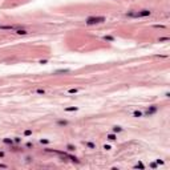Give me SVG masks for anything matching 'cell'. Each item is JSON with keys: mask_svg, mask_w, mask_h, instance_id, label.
Returning <instances> with one entry per match:
<instances>
[{"mask_svg": "<svg viewBox=\"0 0 170 170\" xmlns=\"http://www.w3.org/2000/svg\"><path fill=\"white\" fill-rule=\"evenodd\" d=\"M152 15V11L150 9H140V11H128L125 16L129 17V19H142V17H147Z\"/></svg>", "mask_w": 170, "mask_h": 170, "instance_id": "obj_1", "label": "cell"}, {"mask_svg": "<svg viewBox=\"0 0 170 170\" xmlns=\"http://www.w3.org/2000/svg\"><path fill=\"white\" fill-rule=\"evenodd\" d=\"M106 21L105 16H89L85 19V24L87 25H97V24H102Z\"/></svg>", "mask_w": 170, "mask_h": 170, "instance_id": "obj_2", "label": "cell"}, {"mask_svg": "<svg viewBox=\"0 0 170 170\" xmlns=\"http://www.w3.org/2000/svg\"><path fill=\"white\" fill-rule=\"evenodd\" d=\"M158 105H150V106H147L146 108V110L143 112V117H152V116H154V114L158 112Z\"/></svg>", "mask_w": 170, "mask_h": 170, "instance_id": "obj_3", "label": "cell"}, {"mask_svg": "<svg viewBox=\"0 0 170 170\" xmlns=\"http://www.w3.org/2000/svg\"><path fill=\"white\" fill-rule=\"evenodd\" d=\"M19 28H24L23 25H20V24H16V25H3V24H0V31H16L19 29Z\"/></svg>", "mask_w": 170, "mask_h": 170, "instance_id": "obj_4", "label": "cell"}, {"mask_svg": "<svg viewBox=\"0 0 170 170\" xmlns=\"http://www.w3.org/2000/svg\"><path fill=\"white\" fill-rule=\"evenodd\" d=\"M55 124H56V126H59V128H65V126H68V125H69V121H68V120H64V118H57Z\"/></svg>", "mask_w": 170, "mask_h": 170, "instance_id": "obj_5", "label": "cell"}, {"mask_svg": "<svg viewBox=\"0 0 170 170\" xmlns=\"http://www.w3.org/2000/svg\"><path fill=\"white\" fill-rule=\"evenodd\" d=\"M14 33L17 35V36H27V35H28V31L25 29V28H19V29L14 31Z\"/></svg>", "mask_w": 170, "mask_h": 170, "instance_id": "obj_6", "label": "cell"}, {"mask_svg": "<svg viewBox=\"0 0 170 170\" xmlns=\"http://www.w3.org/2000/svg\"><path fill=\"white\" fill-rule=\"evenodd\" d=\"M9 150L11 152H23V147L20 146V145H16V143H14V145H11L9 146Z\"/></svg>", "mask_w": 170, "mask_h": 170, "instance_id": "obj_7", "label": "cell"}, {"mask_svg": "<svg viewBox=\"0 0 170 170\" xmlns=\"http://www.w3.org/2000/svg\"><path fill=\"white\" fill-rule=\"evenodd\" d=\"M76 149H77V147L74 146L73 143H67V145H65V150H67V152H69V153H73V152H76Z\"/></svg>", "mask_w": 170, "mask_h": 170, "instance_id": "obj_8", "label": "cell"}, {"mask_svg": "<svg viewBox=\"0 0 170 170\" xmlns=\"http://www.w3.org/2000/svg\"><path fill=\"white\" fill-rule=\"evenodd\" d=\"M84 145H85V147H88V149H90V150H94V149H96V143L92 142V141H85V142H84Z\"/></svg>", "mask_w": 170, "mask_h": 170, "instance_id": "obj_9", "label": "cell"}, {"mask_svg": "<svg viewBox=\"0 0 170 170\" xmlns=\"http://www.w3.org/2000/svg\"><path fill=\"white\" fill-rule=\"evenodd\" d=\"M68 73H70V69H56L53 72V74H68Z\"/></svg>", "mask_w": 170, "mask_h": 170, "instance_id": "obj_10", "label": "cell"}, {"mask_svg": "<svg viewBox=\"0 0 170 170\" xmlns=\"http://www.w3.org/2000/svg\"><path fill=\"white\" fill-rule=\"evenodd\" d=\"M102 40L108 41V43H114V41H116V37L114 36H109V35H105V36H102Z\"/></svg>", "mask_w": 170, "mask_h": 170, "instance_id": "obj_11", "label": "cell"}, {"mask_svg": "<svg viewBox=\"0 0 170 170\" xmlns=\"http://www.w3.org/2000/svg\"><path fill=\"white\" fill-rule=\"evenodd\" d=\"M112 132L113 133H121V132H124V128L120 126V125H114V126H112Z\"/></svg>", "mask_w": 170, "mask_h": 170, "instance_id": "obj_12", "label": "cell"}, {"mask_svg": "<svg viewBox=\"0 0 170 170\" xmlns=\"http://www.w3.org/2000/svg\"><path fill=\"white\" fill-rule=\"evenodd\" d=\"M3 143L4 145H7V146H11V145H14V138L5 137V138H3Z\"/></svg>", "mask_w": 170, "mask_h": 170, "instance_id": "obj_13", "label": "cell"}, {"mask_svg": "<svg viewBox=\"0 0 170 170\" xmlns=\"http://www.w3.org/2000/svg\"><path fill=\"white\" fill-rule=\"evenodd\" d=\"M106 140H109V141H117V134L116 133H108L106 134Z\"/></svg>", "mask_w": 170, "mask_h": 170, "instance_id": "obj_14", "label": "cell"}, {"mask_svg": "<svg viewBox=\"0 0 170 170\" xmlns=\"http://www.w3.org/2000/svg\"><path fill=\"white\" fill-rule=\"evenodd\" d=\"M78 106H67L64 108V112H68V113H72V112H77Z\"/></svg>", "mask_w": 170, "mask_h": 170, "instance_id": "obj_15", "label": "cell"}, {"mask_svg": "<svg viewBox=\"0 0 170 170\" xmlns=\"http://www.w3.org/2000/svg\"><path fill=\"white\" fill-rule=\"evenodd\" d=\"M133 117L134 118H141V117H143V112L142 110H134L133 112Z\"/></svg>", "mask_w": 170, "mask_h": 170, "instance_id": "obj_16", "label": "cell"}, {"mask_svg": "<svg viewBox=\"0 0 170 170\" xmlns=\"http://www.w3.org/2000/svg\"><path fill=\"white\" fill-rule=\"evenodd\" d=\"M80 92V89L78 88H70V89H68V93H70V94H76V93H78Z\"/></svg>", "mask_w": 170, "mask_h": 170, "instance_id": "obj_17", "label": "cell"}, {"mask_svg": "<svg viewBox=\"0 0 170 170\" xmlns=\"http://www.w3.org/2000/svg\"><path fill=\"white\" fill-rule=\"evenodd\" d=\"M39 142H40L41 145H49L51 141H49V140H47V138H41V140L39 141Z\"/></svg>", "mask_w": 170, "mask_h": 170, "instance_id": "obj_18", "label": "cell"}, {"mask_svg": "<svg viewBox=\"0 0 170 170\" xmlns=\"http://www.w3.org/2000/svg\"><path fill=\"white\" fill-rule=\"evenodd\" d=\"M35 93H37V94H45V89H43V88L35 89Z\"/></svg>", "mask_w": 170, "mask_h": 170, "instance_id": "obj_19", "label": "cell"}, {"mask_svg": "<svg viewBox=\"0 0 170 170\" xmlns=\"http://www.w3.org/2000/svg\"><path fill=\"white\" fill-rule=\"evenodd\" d=\"M14 143L20 145V143H21V137H14Z\"/></svg>", "mask_w": 170, "mask_h": 170, "instance_id": "obj_20", "label": "cell"}, {"mask_svg": "<svg viewBox=\"0 0 170 170\" xmlns=\"http://www.w3.org/2000/svg\"><path fill=\"white\" fill-rule=\"evenodd\" d=\"M23 134H24L25 137H29V136H32V130H31V129H25Z\"/></svg>", "mask_w": 170, "mask_h": 170, "instance_id": "obj_21", "label": "cell"}, {"mask_svg": "<svg viewBox=\"0 0 170 170\" xmlns=\"http://www.w3.org/2000/svg\"><path fill=\"white\" fill-rule=\"evenodd\" d=\"M138 167H140V169H145V165H143L142 162H138L137 165H134V169H138Z\"/></svg>", "mask_w": 170, "mask_h": 170, "instance_id": "obj_22", "label": "cell"}, {"mask_svg": "<svg viewBox=\"0 0 170 170\" xmlns=\"http://www.w3.org/2000/svg\"><path fill=\"white\" fill-rule=\"evenodd\" d=\"M25 162H27V163H31V162H33V157H31V156H27V157H25Z\"/></svg>", "mask_w": 170, "mask_h": 170, "instance_id": "obj_23", "label": "cell"}, {"mask_svg": "<svg viewBox=\"0 0 170 170\" xmlns=\"http://www.w3.org/2000/svg\"><path fill=\"white\" fill-rule=\"evenodd\" d=\"M166 41H169V37H160L158 39V43H166Z\"/></svg>", "mask_w": 170, "mask_h": 170, "instance_id": "obj_24", "label": "cell"}, {"mask_svg": "<svg viewBox=\"0 0 170 170\" xmlns=\"http://www.w3.org/2000/svg\"><path fill=\"white\" fill-rule=\"evenodd\" d=\"M25 147H27V149H33L35 145L32 142H27V143H25Z\"/></svg>", "mask_w": 170, "mask_h": 170, "instance_id": "obj_25", "label": "cell"}, {"mask_svg": "<svg viewBox=\"0 0 170 170\" xmlns=\"http://www.w3.org/2000/svg\"><path fill=\"white\" fill-rule=\"evenodd\" d=\"M4 157H5V152H3V150H0V160H3Z\"/></svg>", "mask_w": 170, "mask_h": 170, "instance_id": "obj_26", "label": "cell"}, {"mask_svg": "<svg viewBox=\"0 0 170 170\" xmlns=\"http://www.w3.org/2000/svg\"><path fill=\"white\" fill-rule=\"evenodd\" d=\"M102 149H104V150H106V152H108V150H110L112 147H110V145H104V146H102Z\"/></svg>", "mask_w": 170, "mask_h": 170, "instance_id": "obj_27", "label": "cell"}, {"mask_svg": "<svg viewBox=\"0 0 170 170\" xmlns=\"http://www.w3.org/2000/svg\"><path fill=\"white\" fill-rule=\"evenodd\" d=\"M154 28H161V29H163V28H165V25H160V24H156V25H154Z\"/></svg>", "mask_w": 170, "mask_h": 170, "instance_id": "obj_28", "label": "cell"}, {"mask_svg": "<svg viewBox=\"0 0 170 170\" xmlns=\"http://www.w3.org/2000/svg\"><path fill=\"white\" fill-rule=\"evenodd\" d=\"M0 167H3V169H8V165H4V163H0Z\"/></svg>", "mask_w": 170, "mask_h": 170, "instance_id": "obj_29", "label": "cell"}, {"mask_svg": "<svg viewBox=\"0 0 170 170\" xmlns=\"http://www.w3.org/2000/svg\"><path fill=\"white\" fill-rule=\"evenodd\" d=\"M39 63H40V64H47V63H48V60H40Z\"/></svg>", "mask_w": 170, "mask_h": 170, "instance_id": "obj_30", "label": "cell"}, {"mask_svg": "<svg viewBox=\"0 0 170 170\" xmlns=\"http://www.w3.org/2000/svg\"><path fill=\"white\" fill-rule=\"evenodd\" d=\"M150 166H152V167H154V169H156V167H157V163H156V162H153V163H152V165H150Z\"/></svg>", "mask_w": 170, "mask_h": 170, "instance_id": "obj_31", "label": "cell"}, {"mask_svg": "<svg viewBox=\"0 0 170 170\" xmlns=\"http://www.w3.org/2000/svg\"><path fill=\"white\" fill-rule=\"evenodd\" d=\"M165 97H166V98H169V97H170V93H169V92H166V93H165Z\"/></svg>", "mask_w": 170, "mask_h": 170, "instance_id": "obj_32", "label": "cell"}]
</instances>
